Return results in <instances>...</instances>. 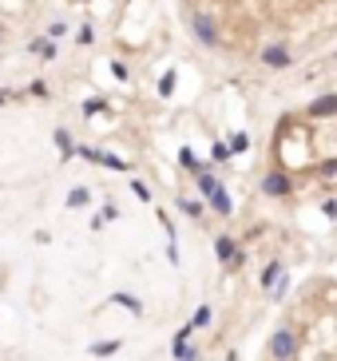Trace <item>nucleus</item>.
<instances>
[{
    "instance_id": "4",
    "label": "nucleus",
    "mask_w": 337,
    "mask_h": 361,
    "mask_svg": "<svg viewBox=\"0 0 337 361\" xmlns=\"http://www.w3.org/2000/svg\"><path fill=\"white\" fill-rule=\"evenodd\" d=\"M262 195H266V199H286V195H294V179L286 175V167H274V171L262 175Z\"/></svg>"
},
{
    "instance_id": "33",
    "label": "nucleus",
    "mask_w": 337,
    "mask_h": 361,
    "mask_svg": "<svg viewBox=\"0 0 337 361\" xmlns=\"http://www.w3.org/2000/svg\"><path fill=\"white\" fill-rule=\"evenodd\" d=\"M0 44H4V28H0Z\"/></svg>"
},
{
    "instance_id": "29",
    "label": "nucleus",
    "mask_w": 337,
    "mask_h": 361,
    "mask_svg": "<svg viewBox=\"0 0 337 361\" xmlns=\"http://www.w3.org/2000/svg\"><path fill=\"white\" fill-rule=\"evenodd\" d=\"M321 211H325V219H337V203H334V199H325V203H321Z\"/></svg>"
},
{
    "instance_id": "21",
    "label": "nucleus",
    "mask_w": 337,
    "mask_h": 361,
    "mask_svg": "<svg viewBox=\"0 0 337 361\" xmlns=\"http://www.w3.org/2000/svg\"><path fill=\"white\" fill-rule=\"evenodd\" d=\"M99 111H108V99H103V95H92V99H83V115H99Z\"/></svg>"
},
{
    "instance_id": "28",
    "label": "nucleus",
    "mask_w": 337,
    "mask_h": 361,
    "mask_svg": "<svg viewBox=\"0 0 337 361\" xmlns=\"http://www.w3.org/2000/svg\"><path fill=\"white\" fill-rule=\"evenodd\" d=\"M112 76H115V79H127V64L115 60V64H112Z\"/></svg>"
},
{
    "instance_id": "25",
    "label": "nucleus",
    "mask_w": 337,
    "mask_h": 361,
    "mask_svg": "<svg viewBox=\"0 0 337 361\" xmlns=\"http://www.w3.org/2000/svg\"><path fill=\"white\" fill-rule=\"evenodd\" d=\"M131 195H135V199H143V203H151V199H155V195L147 191V183H139V179L131 183Z\"/></svg>"
},
{
    "instance_id": "20",
    "label": "nucleus",
    "mask_w": 337,
    "mask_h": 361,
    "mask_svg": "<svg viewBox=\"0 0 337 361\" xmlns=\"http://www.w3.org/2000/svg\"><path fill=\"white\" fill-rule=\"evenodd\" d=\"M103 167H112V171H119V175H127V171H131V163H127V159L112 155V151H103Z\"/></svg>"
},
{
    "instance_id": "23",
    "label": "nucleus",
    "mask_w": 337,
    "mask_h": 361,
    "mask_svg": "<svg viewBox=\"0 0 337 361\" xmlns=\"http://www.w3.org/2000/svg\"><path fill=\"white\" fill-rule=\"evenodd\" d=\"M44 36H48L52 44H60V40L68 36V24H64V20H56V24H48V32H44Z\"/></svg>"
},
{
    "instance_id": "18",
    "label": "nucleus",
    "mask_w": 337,
    "mask_h": 361,
    "mask_svg": "<svg viewBox=\"0 0 337 361\" xmlns=\"http://www.w3.org/2000/svg\"><path fill=\"white\" fill-rule=\"evenodd\" d=\"M92 203V191L88 187H72L68 191V206H88Z\"/></svg>"
},
{
    "instance_id": "17",
    "label": "nucleus",
    "mask_w": 337,
    "mask_h": 361,
    "mask_svg": "<svg viewBox=\"0 0 337 361\" xmlns=\"http://www.w3.org/2000/svg\"><path fill=\"white\" fill-rule=\"evenodd\" d=\"M119 346H123L119 338H108V342H96V346L88 349V353H96V358H112V353H115Z\"/></svg>"
},
{
    "instance_id": "26",
    "label": "nucleus",
    "mask_w": 337,
    "mask_h": 361,
    "mask_svg": "<svg viewBox=\"0 0 337 361\" xmlns=\"http://www.w3.org/2000/svg\"><path fill=\"white\" fill-rule=\"evenodd\" d=\"M96 40V28L92 24H80V36H76V44H92Z\"/></svg>"
},
{
    "instance_id": "12",
    "label": "nucleus",
    "mask_w": 337,
    "mask_h": 361,
    "mask_svg": "<svg viewBox=\"0 0 337 361\" xmlns=\"http://www.w3.org/2000/svg\"><path fill=\"white\" fill-rule=\"evenodd\" d=\"M112 302H115V306H127V310H131L135 318L143 314V302L135 298V294H123V290H115V294H112Z\"/></svg>"
},
{
    "instance_id": "11",
    "label": "nucleus",
    "mask_w": 337,
    "mask_h": 361,
    "mask_svg": "<svg viewBox=\"0 0 337 361\" xmlns=\"http://www.w3.org/2000/svg\"><path fill=\"white\" fill-rule=\"evenodd\" d=\"M282 274H286V270H282V258H274V262H266V270H262V278H258V282H262V290H270V286L278 282Z\"/></svg>"
},
{
    "instance_id": "6",
    "label": "nucleus",
    "mask_w": 337,
    "mask_h": 361,
    "mask_svg": "<svg viewBox=\"0 0 337 361\" xmlns=\"http://www.w3.org/2000/svg\"><path fill=\"white\" fill-rule=\"evenodd\" d=\"M305 115H309V119H329V115H337V92L314 99V104L305 108Z\"/></svg>"
},
{
    "instance_id": "16",
    "label": "nucleus",
    "mask_w": 337,
    "mask_h": 361,
    "mask_svg": "<svg viewBox=\"0 0 337 361\" xmlns=\"http://www.w3.org/2000/svg\"><path fill=\"white\" fill-rule=\"evenodd\" d=\"M234 159V151H230V143L214 139V147H210V163H230Z\"/></svg>"
},
{
    "instance_id": "7",
    "label": "nucleus",
    "mask_w": 337,
    "mask_h": 361,
    "mask_svg": "<svg viewBox=\"0 0 337 361\" xmlns=\"http://www.w3.org/2000/svg\"><path fill=\"white\" fill-rule=\"evenodd\" d=\"M52 143H56V151H60L64 163L76 155V139H72V131H68V127H56V131H52Z\"/></svg>"
},
{
    "instance_id": "5",
    "label": "nucleus",
    "mask_w": 337,
    "mask_h": 361,
    "mask_svg": "<svg viewBox=\"0 0 337 361\" xmlns=\"http://www.w3.org/2000/svg\"><path fill=\"white\" fill-rule=\"evenodd\" d=\"M289 64H294V52H289L282 40H274V44L262 48V68H270V72H286Z\"/></svg>"
},
{
    "instance_id": "32",
    "label": "nucleus",
    "mask_w": 337,
    "mask_h": 361,
    "mask_svg": "<svg viewBox=\"0 0 337 361\" xmlns=\"http://www.w3.org/2000/svg\"><path fill=\"white\" fill-rule=\"evenodd\" d=\"M183 361H198V353H191V358H183Z\"/></svg>"
},
{
    "instance_id": "10",
    "label": "nucleus",
    "mask_w": 337,
    "mask_h": 361,
    "mask_svg": "<svg viewBox=\"0 0 337 361\" xmlns=\"http://www.w3.org/2000/svg\"><path fill=\"white\" fill-rule=\"evenodd\" d=\"M28 52L40 56V60H52V56H56V44H52L48 36H32V40H28Z\"/></svg>"
},
{
    "instance_id": "1",
    "label": "nucleus",
    "mask_w": 337,
    "mask_h": 361,
    "mask_svg": "<svg viewBox=\"0 0 337 361\" xmlns=\"http://www.w3.org/2000/svg\"><path fill=\"white\" fill-rule=\"evenodd\" d=\"M194 187H198V195L210 203V211L214 215H223V219H230L234 215V203H230V195H226V187L214 179L210 171H203V175H194Z\"/></svg>"
},
{
    "instance_id": "14",
    "label": "nucleus",
    "mask_w": 337,
    "mask_h": 361,
    "mask_svg": "<svg viewBox=\"0 0 337 361\" xmlns=\"http://www.w3.org/2000/svg\"><path fill=\"white\" fill-rule=\"evenodd\" d=\"M175 84H178L175 68H167V72L159 76V99H171V95H175Z\"/></svg>"
},
{
    "instance_id": "19",
    "label": "nucleus",
    "mask_w": 337,
    "mask_h": 361,
    "mask_svg": "<svg viewBox=\"0 0 337 361\" xmlns=\"http://www.w3.org/2000/svg\"><path fill=\"white\" fill-rule=\"evenodd\" d=\"M194 353V346H187V338L183 333H175V346H171V358L175 361H183V358H191Z\"/></svg>"
},
{
    "instance_id": "27",
    "label": "nucleus",
    "mask_w": 337,
    "mask_h": 361,
    "mask_svg": "<svg viewBox=\"0 0 337 361\" xmlns=\"http://www.w3.org/2000/svg\"><path fill=\"white\" fill-rule=\"evenodd\" d=\"M28 95H36V99H48V84H44V79H36L32 88H28Z\"/></svg>"
},
{
    "instance_id": "3",
    "label": "nucleus",
    "mask_w": 337,
    "mask_h": 361,
    "mask_svg": "<svg viewBox=\"0 0 337 361\" xmlns=\"http://www.w3.org/2000/svg\"><path fill=\"white\" fill-rule=\"evenodd\" d=\"M270 358L274 361H294L298 358V333L289 330V326H278V330L270 333Z\"/></svg>"
},
{
    "instance_id": "8",
    "label": "nucleus",
    "mask_w": 337,
    "mask_h": 361,
    "mask_svg": "<svg viewBox=\"0 0 337 361\" xmlns=\"http://www.w3.org/2000/svg\"><path fill=\"white\" fill-rule=\"evenodd\" d=\"M234 254H238V242H234L230 235H218V238H214V258H218L223 266L234 258Z\"/></svg>"
},
{
    "instance_id": "24",
    "label": "nucleus",
    "mask_w": 337,
    "mask_h": 361,
    "mask_svg": "<svg viewBox=\"0 0 337 361\" xmlns=\"http://www.w3.org/2000/svg\"><path fill=\"white\" fill-rule=\"evenodd\" d=\"M76 155L88 159V163H103V151H96V147H76Z\"/></svg>"
},
{
    "instance_id": "15",
    "label": "nucleus",
    "mask_w": 337,
    "mask_h": 361,
    "mask_svg": "<svg viewBox=\"0 0 337 361\" xmlns=\"http://www.w3.org/2000/svg\"><path fill=\"white\" fill-rule=\"evenodd\" d=\"M178 211H183L187 219H203L207 206H203V199H178Z\"/></svg>"
},
{
    "instance_id": "13",
    "label": "nucleus",
    "mask_w": 337,
    "mask_h": 361,
    "mask_svg": "<svg viewBox=\"0 0 337 361\" xmlns=\"http://www.w3.org/2000/svg\"><path fill=\"white\" fill-rule=\"evenodd\" d=\"M210 322H214V310H210L207 302H203V306H198V310L191 314V330H207Z\"/></svg>"
},
{
    "instance_id": "9",
    "label": "nucleus",
    "mask_w": 337,
    "mask_h": 361,
    "mask_svg": "<svg viewBox=\"0 0 337 361\" xmlns=\"http://www.w3.org/2000/svg\"><path fill=\"white\" fill-rule=\"evenodd\" d=\"M178 167H183V171H191V175H203V171H207V163L194 155L191 147H183V151H178Z\"/></svg>"
},
{
    "instance_id": "30",
    "label": "nucleus",
    "mask_w": 337,
    "mask_h": 361,
    "mask_svg": "<svg viewBox=\"0 0 337 361\" xmlns=\"http://www.w3.org/2000/svg\"><path fill=\"white\" fill-rule=\"evenodd\" d=\"M318 175H337V159H329V163H321Z\"/></svg>"
},
{
    "instance_id": "31",
    "label": "nucleus",
    "mask_w": 337,
    "mask_h": 361,
    "mask_svg": "<svg viewBox=\"0 0 337 361\" xmlns=\"http://www.w3.org/2000/svg\"><path fill=\"white\" fill-rule=\"evenodd\" d=\"M8 99H12V92H8V88H0V104H8Z\"/></svg>"
},
{
    "instance_id": "22",
    "label": "nucleus",
    "mask_w": 337,
    "mask_h": 361,
    "mask_svg": "<svg viewBox=\"0 0 337 361\" xmlns=\"http://www.w3.org/2000/svg\"><path fill=\"white\" fill-rule=\"evenodd\" d=\"M230 151H234V155L250 151V135H246V131H234V135H230Z\"/></svg>"
},
{
    "instance_id": "2",
    "label": "nucleus",
    "mask_w": 337,
    "mask_h": 361,
    "mask_svg": "<svg viewBox=\"0 0 337 361\" xmlns=\"http://www.w3.org/2000/svg\"><path fill=\"white\" fill-rule=\"evenodd\" d=\"M191 36L198 48H207V52H214V48L223 44V32H218V20L207 12H191Z\"/></svg>"
}]
</instances>
